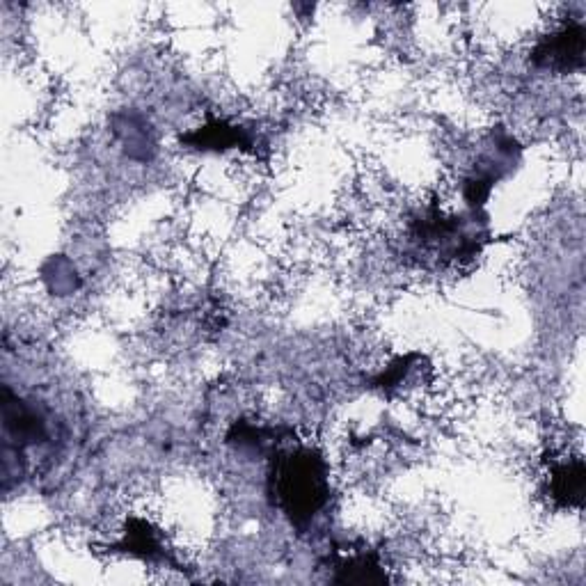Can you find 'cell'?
<instances>
[{
	"label": "cell",
	"mask_w": 586,
	"mask_h": 586,
	"mask_svg": "<svg viewBox=\"0 0 586 586\" xmlns=\"http://www.w3.org/2000/svg\"><path fill=\"white\" fill-rule=\"evenodd\" d=\"M271 495L291 525L303 529L328 504V467L316 449H289L273 456Z\"/></svg>",
	"instance_id": "cell-1"
},
{
	"label": "cell",
	"mask_w": 586,
	"mask_h": 586,
	"mask_svg": "<svg viewBox=\"0 0 586 586\" xmlns=\"http://www.w3.org/2000/svg\"><path fill=\"white\" fill-rule=\"evenodd\" d=\"M534 65L554 69V71H570L582 69L584 65V30L582 26H566L543 39L532 53Z\"/></svg>",
	"instance_id": "cell-2"
},
{
	"label": "cell",
	"mask_w": 586,
	"mask_h": 586,
	"mask_svg": "<svg viewBox=\"0 0 586 586\" xmlns=\"http://www.w3.org/2000/svg\"><path fill=\"white\" fill-rule=\"evenodd\" d=\"M552 497L561 506H580L584 500V465L582 461L559 465L552 472Z\"/></svg>",
	"instance_id": "cell-3"
},
{
	"label": "cell",
	"mask_w": 586,
	"mask_h": 586,
	"mask_svg": "<svg viewBox=\"0 0 586 586\" xmlns=\"http://www.w3.org/2000/svg\"><path fill=\"white\" fill-rule=\"evenodd\" d=\"M342 573L337 577V582H362V584H369V582H383L385 577L378 575V561L376 557H367V554H362V557H353L348 559L346 564H342Z\"/></svg>",
	"instance_id": "cell-4"
},
{
	"label": "cell",
	"mask_w": 586,
	"mask_h": 586,
	"mask_svg": "<svg viewBox=\"0 0 586 586\" xmlns=\"http://www.w3.org/2000/svg\"><path fill=\"white\" fill-rule=\"evenodd\" d=\"M200 133H204V140H197L195 145L197 147H227V145H234L236 140H239V133L232 126H225V124H216V126H207V129H202Z\"/></svg>",
	"instance_id": "cell-5"
}]
</instances>
